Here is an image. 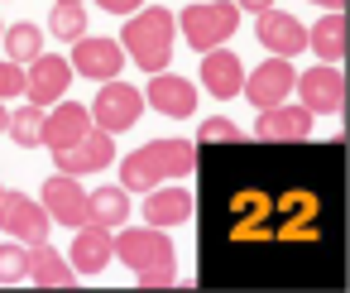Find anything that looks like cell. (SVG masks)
Wrapping results in <instances>:
<instances>
[{"mask_svg":"<svg viewBox=\"0 0 350 293\" xmlns=\"http://www.w3.org/2000/svg\"><path fill=\"white\" fill-rule=\"evenodd\" d=\"M326 235V207L312 188L245 183L226 202V240L235 250H312Z\"/></svg>","mask_w":350,"mask_h":293,"instance_id":"1","label":"cell"},{"mask_svg":"<svg viewBox=\"0 0 350 293\" xmlns=\"http://www.w3.org/2000/svg\"><path fill=\"white\" fill-rule=\"evenodd\" d=\"M116 259L135 274L139 288H173L178 283V255L163 226H116Z\"/></svg>","mask_w":350,"mask_h":293,"instance_id":"2","label":"cell"},{"mask_svg":"<svg viewBox=\"0 0 350 293\" xmlns=\"http://www.w3.org/2000/svg\"><path fill=\"white\" fill-rule=\"evenodd\" d=\"M197 173V140H149L120 159V188L149 192L159 183H183Z\"/></svg>","mask_w":350,"mask_h":293,"instance_id":"3","label":"cell"},{"mask_svg":"<svg viewBox=\"0 0 350 293\" xmlns=\"http://www.w3.org/2000/svg\"><path fill=\"white\" fill-rule=\"evenodd\" d=\"M173 39H178V20L163 5H139L135 15H125L120 29V49L139 73H163L173 63Z\"/></svg>","mask_w":350,"mask_h":293,"instance_id":"4","label":"cell"},{"mask_svg":"<svg viewBox=\"0 0 350 293\" xmlns=\"http://www.w3.org/2000/svg\"><path fill=\"white\" fill-rule=\"evenodd\" d=\"M235 29H240V5L235 0H192L187 10H178V34L197 53L235 39Z\"/></svg>","mask_w":350,"mask_h":293,"instance_id":"5","label":"cell"},{"mask_svg":"<svg viewBox=\"0 0 350 293\" xmlns=\"http://www.w3.org/2000/svg\"><path fill=\"white\" fill-rule=\"evenodd\" d=\"M87 111H92V125H96V130L125 135V130H135V120L144 116V92L130 87V82H120V77H111V82H101V92H96V101H92Z\"/></svg>","mask_w":350,"mask_h":293,"instance_id":"6","label":"cell"},{"mask_svg":"<svg viewBox=\"0 0 350 293\" xmlns=\"http://www.w3.org/2000/svg\"><path fill=\"white\" fill-rule=\"evenodd\" d=\"M0 231L20 245H39L49 240L53 231V216L44 212L39 197H25V192H0Z\"/></svg>","mask_w":350,"mask_h":293,"instance_id":"7","label":"cell"},{"mask_svg":"<svg viewBox=\"0 0 350 293\" xmlns=\"http://www.w3.org/2000/svg\"><path fill=\"white\" fill-rule=\"evenodd\" d=\"M293 92L302 97V106L312 116H340L345 111V73H340V63H317V68L297 73Z\"/></svg>","mask_w":350,"mask_h":293,"instance_id":"8","label":"cell"},{"mask_svg":"<svg viewBox=\"0 0 350 293\" xmlns=\"http://www.w3.org/2000/svg\"><path fill=\"white\" fill-rule=\"evenodd\" d=\"M312 111L297 101H278V106H264L259 120H254V140L259 144H307L312 140Z\"/></svg>","mask_w":350,"mask_h":293,"instance_id":"9","label":"cell"},{"mask_svg":"<svg viewBox=\"0 0 350 293\" xmlns=\"http://www.w3.org/2000/svg\"><path fill=\"white\" fill-rule=\"evenodd\" d=\"M72 77H77V73H72V63H68L63 53H39L34 63H25V97L49 111L53 101L68 97Z\"/></svg>","mask_w":350,"mask_h":293,"instance_id":"10","label":"cell"},{"mask_svg":"<svg viewBox=\"0 0 350 293\" xmlns=\"http://www.w3.org/2000/svg\"><path fill=\"white\" fill-rule=\"evenodd\" d=\"M72 73L77 77H92V82H111V77H120V68H125V49H120V39H92V34H82V39H72Z\"/></svg>","mask_w":350,"mask_h":293,"instance_id":"11","label":"cell"},{"mask_svg":"<svg viewBox=\"0 0 350 293\" xmlns=\"http://www.w3.org/2000/svg\"><path fill=\"white\" fill-rule=\"evenodd\" d=\"M293 82H297V68H293V58H278V53H269V63H259V68L245 77L240 97H250V106H254V111H264V106H278V101H288Z\"/></svg>","mask_w":350,"mask_h":293,"instance_id":"12","label":"cell"},{"mask_svg":"<svg viewBox=\"0 0 350 293\" xmlns=\"http://www.w3.org/2000/svg\"><path fill=\"white\" fill-rule=\"evenodd\" d=\"M53 164H58V173H72V178L101 173V168H111V164H116V135H106V130H96V125H92L77 144L58 149V154H53Z\"/></svg>","mask_w":350,"mask_h":293,"instance_id":"13","label":"cell"},{"mask_svg":"<svg viewBox=\"0 0 350 293\" xmlns=\"http://www.w3.org/2000/svg\"><path fill=\"white\" fill-rule=\"evenodd\" d=\"M144 106H154L159 116L168 120H187L197 116V82L178 77V73H149V87H144Z\"/></svg>","mask_w":350,"mask_h":293,"instance_id":"14","label":"cell"},{"mask_svg":"<svg viewBox=\"0 0 350 293\" xmlns=\"http://www.w3.org/2000/svg\"><path fill=\"white\" fill-rule=\"evenodd\" d=\"M39 202H44V212L58 221V226H87V188L72 178V173H53V178H44V188H39Z\"/></svg>","mask_w":350,"mask_h":293,"instance_id":"15","label":"cell"},{"mask_svg":"<svg viewBox=\"0 0 350 293\" xmlns=\"http://www.w3.org/2000/svg\"><path fill=\"white\" fill-rule=\"evenodd\" d=\"M254 39H259L269 53H278V58H297V53L307 49V25H302L297 15H288V10H278V5H269V10H259Z\"/></svg>","mask_w":350,"mask_h":293,"instance_id":"16","label":"cell"},{"mask_svg":"<svg viewBox=\"0 0 350 293\" xmlns=\"http://www.w3.org/2000/svg\"><path fill=\"white\" fill-rule=\"evenodd\" d=\"M68 259H72V269H77V279H96L111 259H116V231H106V226H77V235H72V250H68Z\"/></svg>","mask_w":350,"mask_h":293,"instance_id":"17","label":"cell"},{"mask_svg":"<svg viewBox=\"0 0 350 293\" xmlns=\"http://www.w3.org/2000/svg\"><path fill=\"white\" fill-rule=\"evenodd\" d=\"M87 130H92V111H87L82 101H53V106L44 111V149H49V154L77 144Z\"/></svg>","mask_w":350,"mask_h":293,"instance_id":"18","label":"cell"},{"mask_svg":"<svg viewBox=\"0 0 350 293\" xmlns=\"http://www.w3.org/2000/svg\"><path fill=\"white\" fill-rule=\"evenodd\" d=\"M192 212H197V197H192L183 183H159V188L144 192V221H149V226L173 231V226L192 221Z\"/></svg>","mask_w":350,"mask_h":293,"instance_id":"19","label":"cell"},{"mask_svg":"<svg viewBox=\"0 0 350 293\" xmlns=\"http://www.w3.org/2000/svg\"><path fill=\"white\" fill-rule=\"evenodd\" d=\"M202 87L216 97V101H230V97H240V87H245V63L226 49V44H216V49H206L202 53Z\"/></svg>","mask_w":350,"mask_h":293,"instance_id":"20","label":"cell"},{"mask_svg":"<svg viewBox=\"0 0 350 293\" xmlns=\"http://www.w3.org/2000/svg\"><path fill=\"white\" fill-rule=\"evenodd\" d=\"M307 49L317 53V63H345V53H350V20H345V10H321V20L307 29Z\"/></svg>","mask_w":350,"mask_h":293,"instance_id":"21","label":"cell"},{"mask_svg":"<svg viewBox=\"0 0 350 293\" xmlns=\"http://www.w3.org/2000/svg\"><path fill=\"white\" fill-rule=\"evenodd\" d=\"M29 283H39V288H72L77 283V269L49 240H39V245H29Z\"/></svg>","mask_w":350,"mask_h":293,"instance_id":"22","label":"cell"},{"mask_svg":"<svg viewBox=\"0 0 350 293\" xmlns=\"http://www.w3.org/2000/svg\"><path fill=\"white\" fill-rule=\"evenodd\" d=\"M87 221H92V226H106V231L125 226V221H130V192H125L120 183H106V188L87 192Z\"/></svg>","mask_w":350,"mask_h":293,"instance_id":"23","label":"cell"},{"mask_svg":"<svg viewBox=\"0 0 350 293\" xmlns=\"http://www.w3.org/2000/svg\"><path fill=\"white\" fill-rule=\"evenodd\" d=\"M0 44H5V58L10 63H34L44 53V29L29 25V20H20V25H10L5 34H0Z\"/></svg>","mask_w":350,"mask_h":293,"instance_id":"24","label":"cell"},{"mask_svg":"<svg viewBox=\"0 0 350 293\" xmlns=\"http://www.w3.org/2000/svg\"><path fill=\"white\" fill-rule=\"evenodd\" d=\"M5 135L20 144V149H44V106H34V101H25L15 116H10V125H5Z\"/></svg>","mask_w":350,"mask_h":293,"instance_id":"25","label":"cell"},{"mask_svg":"<svg viewBox=\"0 0 350 293\" xmlns=\"http://www.w3.org/2000/svg\"><path fill=\"white\" fill-rule=\"evenodd\" d=\"M49 34L72 44L87 34V5H72V0H53V10H49Z\"/></svg>","mask_w":350,"mask_h":293,"instance_id":"26","label":"cell"},{"mask_svg":"<svg viewBox=\"0 0 350 293\" xmlns=\"http://www.w3.org/2000/svg\"><path fill=\"white\" fill-rule=\"evenodd\" d=\"M0 283H29V245L20 240L0 245Z\"/></svg>","mask_w":350,"mask_h":293,"instance_id":"27","label":"cell"},{"mask_svg":"<svg viewBox=\"0 0 350 293\" xmlns=\"http://www.w3.org/2000/svg\"><path fill=\"white\" fill-rule=\"evenodd\" d=\"M197 144H245V130L226 116H206L197 125Z\"/></svg>","mask_w":350,"mask_h":293,"instance_id":"28","label":"cell"},{"mask_svg":"<svg viewBox=\"0 0 350 293\" xmlns=\"http://www.w3.org/2000/svg\"><path fill=\"white\" fill-rule=\"evenodd\" d=\"M20 92H25V63L0 58V101H15Z\"/></svg>","mask_w":350,"mask_h":293,"instance_id":"29","label":"cell"},{"mask_svg":"<svg viewBox=\"0 0 350 293\" xmlns=\"http://www.w3.org/2000/svg\"><path fill=\"white\" fill-rule=\"evenodd\" d=\"M139 5H144V0H96V10H106V15H120V20H125V15H135Z\"/></svg>","mask_w":350,"mask_h":293,"instance_id":"30","label":"cell"},{"mask_svg":"<svg viewBox=\"0 0 350 293\" xmlns=\"http://www.w3.org/2000/svg\"><path fill=\"white\" fill-rule=\"evenodd\" d=\"M235 5H240V10H250V15H259V10H269V5H273V0H235Z\"/></svg>","mask_w":350,"mask_h":293,"instance_id":"31","label":"cell"},{"mask_svg":"<svg viewBox=\"0 0 350 293\" xmlns=\"http://www.w3.org/2000/svg\"><path fill=\"white\" fill-rule=\"evenodd\" d=\"M312 5H321V10H345L350 0H312Z\"/></svg>","mask_w":350,"mask_h":293,"instance_id":"32","label":"cell"},{"mask_svg":"<svg viewBox=\"0 0 350 293\" xmlns=\"http://www.w3.org/2000/svg\"><path fill=\"white\" fill-rule=\"evenodd\" d=\"M5 125H10V111H5V101H0V135H5Z\"/></svg>","mask_w":350,"mask_h":293,"instance_id":"33","label":"cell"},{"mask_svg":"<svg viewBox=\"0 0 350 293\" xmlns=\"http://www.w3.org/2000/svg\"><path fill=\"white\" fill-rule=\"evenodd\" d=\"M72 5H87V0H72Z\"/></svg>","mask_w":350,"mask_h":293,"instance_id":"34","label":"cell"},{"mask_svg":"<svg viewBox=\"0 0 350 293\" xmlns=\"http://www.w3.org/2000/svg\"><path fill=\"white\" fill-rule=\"evenodd\" d=\"M0 34H5V25H0Z\"/></svg>","mask_w":350,"mask_h":293,"instance_id":"35","label":"cell"},{"mask_svg":"<svg viewBox=\"0 0 350 293\" xmlns=\"http://www.w3.org/2000/svg\"><path fill=\"white\" fill-rule=\"evenodd\" d=\"M0 192H5V188H0Z\"/></svg>","mask_w":350,"mask_h":293,"instance_id":"36","label":"cell"}]
</instances>
